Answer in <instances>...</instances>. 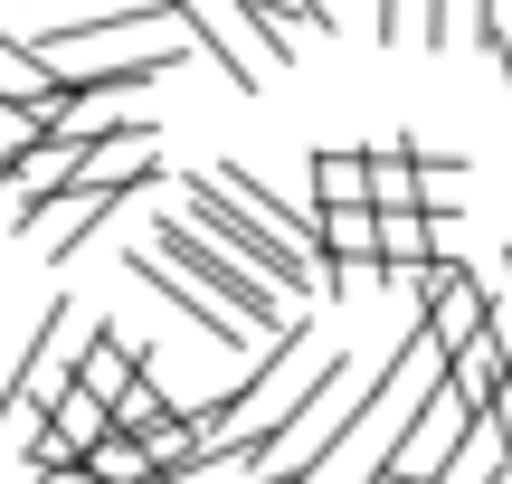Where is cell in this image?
I'll list each match as a JSON object with an SVG mask.
<instances>
[{"mask_svg": "<svg viewBox=\"0 0 512 484\" xmlns=\"http://www.w3.org/2000/svg\"><path fill=\"white\" fill-rule=\"evenodd\" d=\"M143 247H152V257H162L171 276L190 285V295H209L228 323H247V333H266V342H285V333H294V304L275 295L266 276H247L228 247H209L200 228L181 219V209H152V238H143Z\"/></svg>", "mask_w": 512, "mask_h": 484, "instance_id": "obj_1", "label": "cell"}, {"mask_svg": "<svg viewBox=\"0 0 512 484\" xmlns=\"http://www.w3.org/2000/svg\"><path fill=\"white\" fill-rule=\"evenodd\" d=\"M181 219L200 228L209 247H228V257L247 266V276H266L285 304H304V295H332V276H323V266H313L304 247H285V238H275V228L247 209V200H228V190L209 181V171H190V181H181Z\"/></svg>", "mask_w": 512, "mask_h": 484, "instance_id": "obj_2", "label": "cell"}, {"mask_svg": "<svg viewBox=\"0 0 512 484\" xmlns=\"http://www.w3.org/2000/svg\"><path fill=\"white\" fill-rule=\"evenodd\" d=\"M171 10H181L190 48H200L238 95H256L266 76H285V67H294V57H285V29H275L266 10H247V0H171Z\"/></svg>", "mask_w": 512, "mask_h": 484, "instance_id": "obj_3", "label": "cell"}, {"mask_svg": "<svg viewBox=\"0 0 512 484\" xmlns=\"http://www.w3.org/2000/svg\"><path fill=\"white\" fill-rule=\"evenodd\" d=\"M465 428H475V409H465V399L437 380V399H427V409L408 418V437L389 447V475H399V484H446V466H456V447H465Z\"/></svg>", "mask_w": 512, "mask_h": 484, "instance_id": "obj_4", "label": "cell"}, {"mask_svg": "<svg viewBox=\"0 0 512 484\" xmlns=\"http://www.w3.org/2000/svg\"><path fill=\"white\" fill-rule=\"evenodd\" d=\"M427 342H437V352L484 342V266H475V257H446V266H437V295H427Z\"/></svg>", "mask_w": 512, "mask_h": 484, "instance_id": "obj_5", "label": "cell"}, {"mask_svg": "<svg viewBox=\"0 0 512 484\" xmlns=\"http://www.w3.org/2000/svg\"><path fill=\"white\" fill-rule=\"evenodd\" d=\"M67 380H76V390H95V399H105V409H114V399H124L133 380H143V352H133V342L114 333V323H86V342H76Z\"/></svg>", "mask_w": 512, "mask_h": 484, "instance_id": "obj_6", "label": "cell"}, {"mask_svg": "<svg viewBox=\"0 0 512 484\" xmlns=\"http://www.w3.org/2000/svg\"><path fill=\"white\" fill-rule=\"evenodd\" d=\"M124 200H133V190H105V181H76V190H57V200H48V209H57V228H48V257L67 266L76 247H86L95 228H105L114 209H124Z\"/></svg>", "mask_w": 512, "mask_h": 484, "instance_id": "obj_7", "label": "cell"}, {"mask_svg": "<svg viewBox=\"0 0 512 484\" xmlns=\"http://www.w3.org/2000/svg\"><path fill=\"white\" fill-rule=\"evenodd\" d=\"M503 371H512V352H503L494 333L465 342V352H446V390H456L475 418H484V409H503Z\"/></svg>", "mask_w": 512, "mask_h": 484, "instance_id": "obj_8", "label": "cell"}, {"mask_svg": "<svg viewBox=\"0 0 512 484\" xmlns=\"http://www.w3.org/2000/svg\"><path fill=\"white\" fill-rule=\"evenodd\" d=\"M48 437H57L67 456H76V466H86V456H95V447L114 437V409H105L95 390H76V380H67V390H57V409H48Z\"/></svg>", "mask_w": 512, "mask_h": 484, "instance_id": "obj_9", "label": "cell"}, {"mask_svg": "<svg viewBox=\"0 0 512 484\" xmlns=\"http://www.w3.org/2000/svg\"><path fill=\"white\" fill-rule=\"evenodd\" d=\"M437 266V219L427 209H380V276H418Z\"/></svg>", "mask_w": 512, "mask_h": 484, "instance_id": "obj_10", "label": "cell"}, {"mask_svg": "<svg viewBox=\"0 0 512 484\" xmlns=\"http://www.w3.org/2000/svg\"><path fill=\"white\" fill-rule=\"evenodd\" d=\"M313 209H370V152H313Z\"/></svg>", "mask_w": 512, "mask_h": 484, "instance_id": "obj_11", "label": "cell"}, {"mask_svg": "<svg viewBox=\"0 0 512 484\" xmlns=\"http://www.w3.org/2000/svg\"><path fill=\"white\" fill-rule=\"evenodd\" d=\"M181 399H171L162 390V371H143V380H133V390L124 399H114V428H124V437H143V447H152V437H162V428H181Z\"/></svg>", "mask_w": 512, "mask_h": 484, "instance_id": "obj_12", "label": "cell"}, {"mask_svg": "<svg viewBox=\"0 0 512 484\" xmlns=\"http://www.w3.org/2000/svg\"><path fill=\"white\" fill-rule=\"evenodd\" d=\"M86 475H95V484H162V466H152V447H143V437H124V428H114L105 447L86 456Z\"/></svg>", "mask_w": 512, "mask_h": 484, "instance_id": "obj_13", "label": "cell"}, {"mask_svg": "<svg viewBox=\"0 0 512 484\" xmlns=\"http://www.w3.org/2000/svg\"><path fill=\"white\" fill-rule=\"evenodd\" d=\"M38 143H48V124H38L29 105H10V95H0V171H19Z\"/></svg>", "mask_w": 512, "mask_h": 484, "instance_id": "obj_14", "label": "cell"}, {"mask_svg": "<svg viewBox=\"0 0 512 484\" xmlns=\"http://www.w3.org/2000/svg\"><path fill=\"white\" fill-rule=\"evenodd\" d=\"M484 333H494L503 352H512V247H503L494 266H484Z\"/></svg>", "mask_w": 512, "mask_h": 484, "instance_id": "obj_15", "label": "cell"}, {"mask_svg": "<svg viewBox=\"0 0 512 484\" xmlns=\"http://www.w3.org/2000/svg\"><path fill=\"white\" fill-rule=\"evenodd\" d=\"M494 67H503V86H512V29H494Z\"/></svg>", "mask_w": 512, "mask_h": 484, "instance_id": "obj_16", "label": "cell"}]
</instances>
